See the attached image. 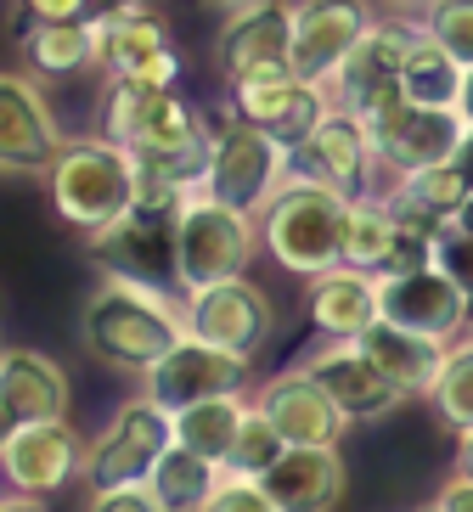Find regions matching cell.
Segmentation results:
<instances>
[{"label": "cell", "instance_id": "obj_32", "mask_svg": "<svg viewBox=\"0 0 473 512\" xmlns=\"http://www.w3.org/2000/svg\"><path fill=\"white\" fill-rule=\"evenodd\" d=\"M462 74H468V68H462L440 40H428V34L417 29L406 57H400V96H406V102H423V107H457Z\"/></svg>", "mask_w": 473, "mask_h": 512}, {"label": "cell", "instance_id": "obj_9", "mask_svg": "<svg viewBox=\"0 0 473 512\" xmlns=\"http://www.w3.org/2000/svg\"><path fill=\"white\" fill-rule=\"evenodd\" d=\"M361 124H367V136H372L378 169H389V175L451 164V152H457V141H462L457 107H423V102H406L400 91L372 107Z\"/></svg>", "mask_w": 473, "mask_h": 512}, {"label": "cell", "instance_id": "obj_5", "mask_svg": "<svg viewBox=\"0 0 473 512\" xmlns=\"http://www.w3.org/2000/svg\"><path fill=\"white\" fill-rule=\"evenodd\" d=\"M102 136L113 147H124L130 158H158V152H181L192 141L214 136V130L175 85H130V79H113L102 96Z\"/></svg>", "mask_w": 473, "mask_h": 512}, {"label": "cell", "instance_id": "obj_21", "mask_svg": "<svg viewBox=\"0 0 473 512\" xmlns=\"http://www.w3.org/2000/svg\"><path fill=\"white\" fill-rule=\"evenodd\" d=\"M344 265L367 276H400L434 265V242L406 231L383 197H355L344 209Z\"/></svg>", "mask_w": 473, "mask_h": 512}, {"label": "cell", "instance_id": "obj_38", "mask_svg": "<svg viewBox=\"0 0 473 512\" xmlns=\"http://www.w3.org/2000/svg\"><path fill=\"white\" fill-rule=\"evenodd\" d=\"M434 265H440V271L473 299V237H462V231L445 226L440 237H434Z\"/></svg>", "mask_w": 473, "mask_h": 512}, {"label": "cell", "instance_id": "obj_24", "mask_svg": "<svg viewBox=\"0 0 473 512\" xmlns=\"http://www.w3.org/2000/svg\"><path fill=\"white\" fill-rule=\"evenodd\" d=\"M355 349H361L406 400H428L434 383H440V366H445V349L451 344H434V338H423V332H406V327H395V321L378 316L361 338H355Z\"/></svg>", "mask_w": 473, "mask_h": 512}, {"label": "cell", "instance_id": "obj_25", "mask_svg": "<svg viewBox=\"0 0 473 512\" xmlns=\"http://www.w3.org/2000/svg\"><path fill=\"white\" fill-rule=\"evenodd\" d=\"M305 310H310V327H316L321 338L355 344V338L378 321V276L333 265V271H321L305 282Z\"/></svg>", "mask_w": 473, "mask_h": 512}, {"label": "cell", "instance_id": "obj_43", "mask_svg": "<svg viewBox=\"0 0 473 512\" xmlns=\"http://www.w3.org/2000/svg\"><path fill=\"white\" fill-rule=\"evenodd\" d=\"M457 473H462V479H473V428H468V434H457Z\"/></svg>", "mask_w": 473, "mask_h": 512}, {"label": "cell", "instance_id": "obj_31", "mask_svg": "<svg viewBox=\"0 0 473 512\" xmlns=\"http://www.w3.org/2000/svg\"><path fill=\"white\" fill-rule=\"evenodd\" d=\"M220 479H226V467H220V462L186 451V445H169V451L158 456L147 490H153V501L164 512H203V507H209V496L220 490Z\"/></svg>", "mask_w": 473, "mask_h": 512}, {"label": "cell", "instance_id": "obj_30", "mask_svg": "<svg viewBox=\"0 0 473 512\" xmlns=\"http://www.w3.org/2000/svg\"><path fill=\"white\" fill-rule=\"evenodd\" d=\"M248 406H254V400H243V394H214V400L169 411V422H175V445H186V451H198V456H209V462L226 467Z\"/></svg>", "mask_w": 473, "mask_h": 512}, {"label": "cell", "instance_id": "obj_18", "mask_svg": "<svg viewBox=\"0 0 473 512\" xmlns=\"http://www.w3.org/2000/svg\"><path fill=\"white\" fill-rule=\"evenodd\" d=\"M412 34H417V23L372 17V29L350 46L344 68H338L333 85H327L333 107H350L355 119H367L378 102H389V96L400 91V57H406V46H412Z\"/></svg>", "mask_w": 473, "mask_h": 512}, {"label": "cell", "instance_id": "obj_17", "mask_svg": "<svg viewBox=\"0 0 473 512\" xmlns=\"http://www.w3.org/2000/svg\"><path fill=\"white\" fill-rule=\"evenodd\" d=\"M62 124L51 113L34 74H0V169L6 175H46L62 152Z\"/></svg>", "mask_w": 473, "mask_h": 512}, {"label": "cell", "instance_id": "obj_13", "mask_svg": "<svg viewBox=\"0 0 473 512\" xmlns=\"http://www.w3.org/2000/svg\"><path fill=\"white\" fill-rule=\"evenodd\" d=\"M181 321L192 338L254 361L260 344L271 338L276 316H271V293L254 287L248 276H237V282H214V287H198V293H181Z\"/></svg>", "mask_w": 473, "mask_h": 512}, {"label": "cell", "instance_id": "obj_48", "mask_svg": "<svg viewBox=\"0 0 473 512\" xmlns=\"http://www.w3.org/2000/svg\"><path fill=\"white\" fill-rule=\"evenodd\" d=\"M378 6H389V12H412V6H428V0H378Z\"/></svg>", "mask_w": 473, "mask_h": 512}, {"label": "cell", "instance_id": "obj_33", "mask_svg": "<svg viewBox=\"0 0 473 512\" xmlns=\"http://www.w3.org/2000/svg\"><path fill=\"white\" fill-rule=\"evenodd\" d=\"M428 406L440 411V422L451 434H468L473 428V338H457V344L445 349L440 383L428 394Z\"/></svg>", "mask_w": 473, "mask_h": 512}, {"label": "cell", "instance_id": "obj_10", "mask_svg": "<svg viewBox=\"0 0 473 512\" xmlns=\"http://www.w3.org/2000/svg\"><path fill=\"white\" fill-rule=\"evenodd\" d=\"M96 68H107V79H130V85H175L181 57H175L164 12L147 0H124L107 17H96Z\"/></svg>", "mask_w": 473, "mask_h": 512}, {"label": "cell", "instance_id": "obj_37", "mask_svg": "<svg viewBox=\"0 0 473 512\" xmlns=\"http://www.w3.org/2000/svg\"><path fill=\"white\" fill-rule=\"evenodd\" d=\"M203 512H276V501L265 496L260 479H237V473H226Z\"/></svg>", "mask_w": 473, "mask_h": 512}, {"label": "cell", "instance_id": "obj_49", "mask_svg": "<svg viewBox=\"0 0 473 512\" xmlns=\"http://www.w3.org/2000/svg\"><path fill=\"white\" fill-rule=\"evenodd\" d=\"M423 512H434V507H423Z\"/></svg>", "mask_w": 473, "mask_h": 512}, {"label": "cell", "instance_id": "obj_44", "mask_svg": "<svg viewBox=\"0 0 473 512\" xmlns=\"http://www.w3.org/2000/svg\"><path fill=\"white\" fill-rule=\"evenodd\" d=\"M451 231H462V237H473V192L457 203V214H451Z\"/></svg>", "mask_w": 473, "mask_h": 512}, {"label": "cell", "instance_id": "obj_47", "mask_svg": "<svg viewBox=\"0 0 473 512\" xmlns=\"http://www.w3.org/2000/svg\"><path fill=\"white\" fill-rule=\"evenodd\" d=\"M203 6H209V12H220V17H226V12H243V6H260V0H203Z\"/></svg>", "mask_w": 473, "mask_h": 512}, {"label": "cell", "instance_id": "obj_4", "mask_svg": "<svg viewBox=\"0 0 473 512\" xmlns=\"http://www.w3.org/2000/svg\"><path fill=\"white\" fill-rule=\"evenodd\" d=\"M254 248H260L254 214L231 209L209 192L181 197V209H175V287L181 293L237 282L254 265Z\"/></svg>", "mask_w": 473, "mask_h": 512}, {"label": "cell", "instance_id": "obj_6", "mask_svg": "<svg viewBox=\"0 0 473 512\" xmlns=\"http://www.w3.org/2000/svg\"><path fill=\"white\" fill-rule=\"evenodd\" d=\"M175 445V422H169L164 406H153L147 394L124 400L107 428L96 439H85V467L79 479L91 496H113V490H136V484L153 479L158 456Z\"/></svg>", "mask_w": 473, "mask_h": 512}, {"label": "cell", "instance_id": "obj_22", "mask_svg": "<svg viewBox=\"0 0 473 512\" xmlns=\"http://www.w3.org/2000/svg\"><path fill=\"white\" fill-rule=\"evenodd\" d=\"M254 406L276 422V434L288 439V451H338V439L350 434V417H344V411L310 383L305 366L276 372L271 383L260 389Z\"/></svg>", "mask_w": 473, "mask_h": 512}, {"label": "cell", "instance_id": "obj_3", "mask_svg": "<svg viewBox=\"0 0 473 512\" xmlns=\"http://www.w3.org/2000/svg\"><path fill=\"white\" fill-rule=\"evenodd\" d=\"M46 192H51V209H57L62 226L91 237V231H102L107 220H119L136 203V164L107 136L62 141V152L46 169Z\"/></svg>", "mask_w": 473, "mask_h": 512}, {"label": "cell", "instance_id": "obj_12", "mask_svg": "<svg viewBox=\"0 0 473 512\" xmlns=\"http://www.w3.org/2000/svg\"><path fill=\"white\" fill-rule=\"evenodd\" d=\"M231 91V113L248 124H260L265 136H276L282 147H299V141L310 136L321 124V113L333 107V96H327V85H310V79L293 74V62H276V68H260V74L237 79V85H226Z\"/></svg>", "mask_w": 473, "mask_h": 512}, {"label": "cell", "instance_id": "obj_27", "mask_svg": "<svg viewBox=\"0 0 473 512\" xmlns=\"http://www.w3.org/2000/svg\"><path fill=\"white\" fill-rule=\"evenodd\" d=\"M462 197H468V181H462L451 164H434V169L395 175V186L383 192V203H389V214H395L406 231H417V237L434 242L445 226H451V214H457Z\"/></svg>", "mask_w": 473, "mask_h": 512}, {"label": "cell", "instance_id": "obj_42", "mask_svg": "<svg viewBox=\"0 0 473 512\" xmlns=\"http://www.w3.org/2000/svg\"><path fill=\"white\" fill-rule=\"evenodd\" d=\"M457 119L473 124V68L462 74V91H457Z\"/></svg>", "mask_w": 473, "mask_h": 512}, {"label": "cell", "instance_id": "obj_34", "mask_svg": "<svg viewBox=\"0 0 473 512\" xmlns=\"http://www.w3.org/2000/svg\"><path fill=\"white\" fill-rule=\"evenodd\" d=\"M282 456H288V439L276 434V422L260 406H248L243 428H237V445L226 456V473H237V479H265Z\"/></svg>", "mask_w": 473, "mask_h": 512}, {"label": "cell", "instance_id": "obj_46", "mask_svg": "<svg viewBox=\"0 0 473 512\" xmlns=\"http://www.w3.org/2000/svg\"><path fill=\"white\" fill-rule=\"evenodd\" d=\"M12 434H17V417H12V406H6V400H0V451H6V445H12Z\"/></svg>", "mask_w": 473, "mask_h": 512}, {"label": "cell", "instance_id": "obj_11", "mask_svg": "<svg viewBox=\"0 0 473 512\" xmlns=\"http://www.w3.org/2000/svg\"><path fill=\"white\" fill-rule=\"evenodd\" d=\"M372 175H378L372 136L350 107H327L316 130L288 152V181H316L327 192L350 197V203L355 197H372Z\"/></svg>", "mask_w": 473, "mask_h": 512}, {"label": "cell", "instance_id": "obj_41", "mask_svg": "<svg viewBox=\"0 0 473 512\" xmlns=\"http://www.w3.org/2000/svg\"><path fill=\"white\" fill-rule=\"evenodd\" d=\"M451 169H457L462 181H468V192H473V124H462V141H457V152H451Z\"/></svg>", "mask_w": 473, "mask_h": 512}, {"label": "cell", "instance_id": "obj_16", "mask_svg": "<svg viewBox=\"0 0 473 512\" xmlns=\"http://www.w3.org/2000/svg\"><path fill=\"white\" fill-rule=\"evenodd\" d=\"M243 389H248V355H226V349L203 344L192 332L141 377V394L164 411L198 406V400H214V394H243Z\"/></svg>", "mask_w": 473, "mask_h": 512}, {"label": "cell", "instance_id": "obj_45", "mask_svg": "<svg viewBox=\"0 0 473 512\" xmlns=\"http://www.w3.org/2000/svg\"><path fill=\"white\" fill-rule=\"evenodd\" d=\"M0 512H46L40 496H0Z\"/></svg>", "mask_w": 473, "mask_h": 512}, {"label": "cell", "instance_id": "obj_39", "mask_svg": "<svg viewBox=\"0 0 473 512\" xmlns=\"http://www.w3.org/2000/svg\"><path fill=\"white\" fill-rule=\"evenodd\" d=\"M91 512H164L153 501V490L147 484H136V490H113V496H91Z\"/></svg>", "mask_w": 473, "mask_h": 512}, {"label": "cell", "instance_id": "obj_14", "mask_svg": "<svg viewBox=\"0 0 473 512\" xmlns=\"http://www.w3.org/2000/svg\"><path fill=\"white\" fill-rule=\"evenodd\" d=\"M378 316L406 332H423L434 344H457L473 327V299L440 265H423V271L378 276Z\"/></svg>", "mask_w": 473, "mask_h": 512}, {"label": "cell", "instance_id": "obj_15", "mask_svg": "<svg viewBox=\"0 0 473 512\" xmlns=\"http://www.w3.org/2000/svg\"><path fill=\"white\" fill-rule=\"evenodd\" d=\"M85 467V439L68 417L57 422H17L12 445L0 451V479L12 484L17 496H62Z\"/></svg>", "mask_w": 473, "mask_h": 512}, {"label": "cell", "instance_id": "obj_35", "mask_svg": "<svg viewBox=\"0 0 473 512\" xmlns=\"http://www.w3.org/2000/svg\"><path fill=\"white\" fill-rule=\"evenodd\" d=\"M417 29L428 40H440L462 68H473V0H428Z\"/></svg>", "mask_w": 473, "mask_h": 512}, {"label": "cell", "instance_id": "obj_19", "mask_svg": "<svg viewBox=\"0 0 473 512\" xmlns=\"http://www.w3.org/2000/svg\"><path fill=\"white\" fill-rule=\"evenodd\" d=\"M372 29V0H305L293 6V46L288 62L293 74L310 85H333V74L344 68L350 46Z\"/></svg>", "mask_w": 473, "mask_h": 512}, {"label": "cell", "instance_id": "obj_36", "mask_svg": "<svg viewBox=\"0 0 473 512\" xmlns=\"http://www.w3.org/2000/svg\"><path fill=\"white\" fill-rule=\"evenodd\" d=\"M12 6H17V29H29V23H96L124 0H12Z\"/></svg>", "mask_w": 473, "mask_h": 512}, {"label": "cell", "instance_id": "obj_28", "mask_svg": "<svg viewBox=\"0 0 473 512\" xmlns=\"http://www.w3.org/2000/svg\"><path fill=\"white\" fill-rule=\"evenodd\" d=\"M265 496L276 512H333L344 496V456L338 451H288L265 473Z\"/></svg>", "mask_w": 473, "mask_h": 512}, {"label": "cell", "instance_id": "obj_8", "mask_svg": "<svg viewBox=\"0 0 473 512\" xmlns=\"http://www.w3.org/2000/svg\"><path fill=\"white\" fill-rule=\"evenodd\" d=\"M288 181V147L276 136H265L260 124H248L231 113L220 130H214V152H209V175H203V192L231 203L243 214H260Z\"/></svg>", "mask_w": 473, "mask_h": 512}, {"label": "cell", "instance_id": "obj_2", "mask_svg": "<svg viewBox=\"0 0 473 512\" xmlns=\"http://www.w3.org/2000/svg\"><path fill=\"white\" fill-rule=\"evenodd\" d=\"M344 209L350 197L327 192L316 181H282V192L254 214L260 248L293 276H321L344 265Z\"/></svg>", "mask_w": 473, "mask_h": 512}, {"label": "cell", "instance_id": "obj_23", "mask_svg": "<svg viewBox=\"0 0 473 512\" xmlns=\"http://www.w3.org/2000/svg\"><path fill=\"white\" fill-rule=\"evenodd\" d=\"M293 46V6L288 0H260V6H243V12H226L220 34H214V68L226 85L260 74L288 62Z\"/></svg>", "mask_w": 473, "mask_h": 512}, {"label": "cell", "instance_id": "obj_20", "mask_svg": "<svg viewBox=\"0 0 473 512\" xmlns=\"http://www.w3.org/2000/svg\"><path fill=\"white\" fill-rule=\"evenodd\" d=\"M305 377L316 383L327 400H333L344 417H350V428L355 422H378V417H389V411L406 400V394L389 383V377L378 372V366L361 355L355 344H338V338H321L316 349H310L305 361Z\"/></svg>", "mask_w": 473, "mask_h": 512}, {"label": "cell", "instance_id": "obj_29", "mask_svg": "<svg viewBox=\"0 0 473 512\" xmlns=\"http://www.w3.org/2000/svg\"><path fill=\"white\" fill-rule=\"evenodd\" d=\"M17 51L34 79H74L96 68V23H29L17 29Z\"/></svg>", "mask_w": 473, "mask_h": 512}, {"label": "cell", "instance_id": "obj_1", "mask_svg": "<svg viewBox=\"0 0 473 512\" xmlns=\"http://www.w3.org/2000/svg\"><path fill=\"white\" fill-rule=\"evenodd\" d=\"M79 338L102 366L147 377L169 349L186 338L181 299L153 293V287H130V282H102L79 310Z\"/></svg>", "mask_w": 473, "mask_h": 512}, {"label": "cell", "instance_id": "obj_40", "mask_svg": "<svg viewBox=\"0 0 473 512\" xmlns=\"http://www.w3.org/2000/svg\"><path fill=\"white\" fill-rule=\"evenodd\" d=\"M434 512H473V479H462V473H451V479L440 484V496L428 501Z\"/></svg>", "mask_w": 473, "mask_h": 512}, {"label": "cell", "instance_id": "obj_7", "mask_svg": "<svg viewBox=\"0 0 473 512\" xmlns=\"http://www.w3.org/2000/svg\"><path fill=\"white\" fill-rule=\"evenodd\" d=\"M175 209L181 203H130L119 220L85 237L107 282L153 287V293L175 287Z\"/></svg>", "mask_w": 473, "mask_h": 512}, {"label": "cell", "instance_id": "obj_26", "mask_svg": "<svg viewBox=\"0 0 473 512\" xmlns=\"http://www.w3.org/2000/svg\"><path fill=\"white\" fill-rule=\"evenodd\" d=\"M0 400L12 406L17 422H57L68 417V372L40 349H0Z\"/></svg>", "mask_w": 473, "mask_h": 512}]
</instances>
